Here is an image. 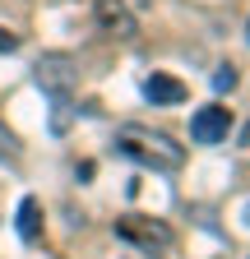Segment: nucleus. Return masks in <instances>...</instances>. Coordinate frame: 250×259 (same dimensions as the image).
I'll use <instances>...</instances> for the list:
<instances>
[{
    "mask_svg": "<svg viewBox=\"0 0 250 259\" xmlns=\"http://www.w3.org/2000/svg\"><path fill=\"white\" fill-rule=\"evenodd\" d=\"M116 148H120V157L139 162V167H148V171H176L181 162H185V148L181 144H172L167 135L144 130V125H125L120 135H116Z\"/></svg>",
    "mask_w": 250,
    "mask_h": 259,
    "instance_id": "1",
    "label": "nucleus"
},
{
    "mask_svg": "<svg viewBox=\"0 0 250 259\" xmlns=\"http://www.w3.org/2000/svg\"><path fill=\"white\" fill-rule=\"evenodd\" d=\"M33 83H37L42 93H51V97L74 93V83H79V60H74V56H60V51L42 56V60L33 65Z\"/></svg>",
    "mask_w": 250,
    "mask_h": 259,
    "instance_id": "2",
    "label": "nucleus"
},
{
    "mask_svg": "<svg viewBox=\"0 0 250 259\" xmlns=\"http://www.w3.org/2000/svg\"><path fill=\"white\" fill-rule=\"evenodd\" d=\"M116 236L120 241H135L144 250H167L172 245V227L158 222V218H120L116 222Z\"/></svg>",
    "mask_w": 250,
    "mask_h": 259,
    "instance_id": "3",
    "label": "nucleus"
},
{
    "mask_svg": "<svg viewBox=\"0 0 250 259\" xmlns=\"http://www.w3.org/2000/svg\"><path fill=\"white\" fill-rule=\"evenodd\" d=\"M232 130V111L227 107H199L190 116V139L195 144H223Z\"/></svg>",
    "mask_w": 250,
    "mask_h": 259,
    "instance_id": "4",
    "label": "nucleus"
},
{
    "mask_svg": "<svg viewBox=\"0 0 250 259\" xmlns=\"http://www.w3.org/2000/svg\"><path fill=\"white\" fill-rule=\"evenodd\" d=\"M93 14L107 37H135V14L125 0H93Z\"/></svg>",
    "mask_w": 250,
    "mask_h": 259,
    "instance_id": "5",
    "label": "nucleus"
},
{
    "mask_svg": "<svg viewBox=\"0 0 250 259\" xmlns=\"http://www.w3.org/2000/svg\"><path fill=\"white\" fill-rule=\"evenodd\" d=\"M144 97L153 107H176V102H185V83L172 79V74H148L144 79Z\"/></svg>",
    "mask_w": 250,
    "mask_h": 259,
    "instance_id": "6",
    "label": "nucleus"
},
{
    "mask_svg": "<svg viewBox=\"0 0 250 259\" xmlns=\"http://www.w3.org/2000/svg\"><path fill=\"white\" fill-rule=\"evenodd\" d=\"M14 227H19V236L28 241V245H37L42 241V204L28 194V199L19 204V218H14Z\"/></svg>",
    "mask_w": 250,
    "mask_h": 259,
    "instance_id": "7",
    "label": "nucleus"
},
{
    "mask_svg": "<svg viewBox=\"0 0 250 259\" xmlns=\"http://www.w3.org/2000/svg\"><path fill=\"white\" fill-rule=\"evenodd\" d=\"M70 116H74V102H70V93L51 97V130H56V135H65V130H70Z\"/></svg>",
    "mask_w": 250,
    "mask_h": 259,
    "instance_id": "8",
    "label": "nucleus"
},
{
    "mask_svg": "<svg viewBox=\"0 0 250 259\" xmlns=\"http://www.w3.org/2000/svg\"><path fill=\"white\" fill-rule=\"evenodd\" d=\"M241 83V74H236V65H218V74H213V88L218 93H232Z\"/></svg>",
    "mask_w": 250,
    "mask_h": 259,
    "instance_id": "9",
    "label": "nucleus"
},
{
    "mask_svg": "<svg viewBox=\"0 0 250 259\" xmlns=\"http://www.w3.org/2000/svg\"><path fill=\"white\" fill-rule=\"evenodd\" d=\"M10 51H19V32L0 28V56H10Z\"/></svg>",
    "mask_w": 250,
    "mask_h": 259,
    "instance_id": "10",
    "label": "nucleus"
},
{
    "mask_svg": "<svg viewBox=\"0 0 250 259\" xmlns=\"http://www.w3.org/2000/svg\"><path fill=\"white\" fill-rule=\"evenodd\" d=\"M245 37H250V23H245Z\"/></svg>",
    "mask_w": 250,
    "mask_h": 259,
    "instance_id": "11",
    "label": "nucleus"
}]
</instances>
